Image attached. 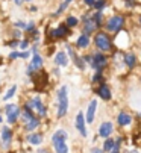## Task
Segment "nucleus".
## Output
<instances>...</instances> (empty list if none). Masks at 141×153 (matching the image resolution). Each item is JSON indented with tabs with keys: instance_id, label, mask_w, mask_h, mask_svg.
Instances as JSON below:
<instances>
[{
	"instance_id": "nucleus-1",
	"label": "nucleus",
	"mask_w": 141,
	"mask_h": 153,
	"mask_svg": "<svg viewBox=\"0 0 141 153\" xmlns=\"http://www.w3.org/2000/svg\"><path fill=\"white\" fill-rule=\"evenodd\" d=\"M67 132L65 130H62V129H59V130H56V132L53 134V137H52V144H53V147H55V152L56 153H68V146H67Z\"/></svg>"
},
{
	"instance_id": "nucleus-2",
	"label": "nucleus",
	"mask_w": 141,
	"mask_h": 153,
	"mask_svg": "<svg viewBox=\"0 0 141 153\" xmlns=\"http://www.w3.org/2000/svg\"><path fill=\"white\" fill-rule=\"evenodd\" d=\"M68 111V88L64 85L58 91V117L62 118Z\"/></svg>"
},
{
	"instance_id": "nucleus-3",
	"label": "nucleus",
	"mask_w": 141,
	"mask_h": 153,
	"mask_svg": "<svg viewBox=\"0 0 141 153\" xmlns=\"http://www.w3.org/2000/svg\"><path fill=\"white\" fill-rule=\"evenodd\" d=\"M94 42H96L97 49L102 50V52H109V50L112 49V42H111L109 36H108L105 32L96 33V36H94Z\"/></svg>"
},
{
	"instance_id": "nucleus-4",
	"label": "nucleus",
	"mask_w": 141,
	"mask_h": 153,
	"mask_svg": "<svg viewBox=\"0 0 141 153\" xmlns=\"http://www.w3.org/2000/svg\"><path fill=\"white\" fill-rule=\"evenodd\" d=\"M88 64L91 65V68H94L96 71H102L108 64V58L103 53H96V55H91V59H90Z\"/></svg>"
},
{
	"instance_id": "nucleus-5",
	"label": "nucleus",
	"mask_w": 141,
	"mask_h": 153,
	"mask_svg": "<svg viewBox=\"0 0 141 153\" xmlns=\"http://www.w3.org/2000/svg\"><path fill=\"white\" fill-rule=\"evenodd\" d=\"M28 106L32 109V111H37L40 117H46V114H47V109H46V106L43 105L40 96H34V97L28 102Z\"/></svg>"
},
{
	"instance_id": "nucleus-6",
	"label": "nucleus",
	"mask_w": 141,
	"mask_h": 153,
	"mask_svg": "<svg viewBox=\"0 0 141 153\" xmlns=\"http://www.w3.org/2000/svg\"><path fill=\"white\" fill-rule=\"evenodd\" d=\"M125 26V18L120 17V15H117V17H112L108 20V29L111 32H120Z\"/></svg>"
},
{
	"instance_id": "nucleus-7",
	"label": "nucleus",
	"mask_w": 141,
	"mask_h": 153,
	"mask_svg": "<svg viewBox=\"0 0 141 153\" xmlns=\"http://www.w3.org/2000/svg\"><path fill=\"white\" fill-rule=\"evenodd\" d=\"M5 111H6L8 121H9L11 124H12V123H15V121H17V118L20 117V108H18L17 105H14V103H9V105H6Z\"/></svg>"
},
{
	"instance_id": "nucleus-8",
	"label": "nucleus",
	"mask_w": 141,
	"mask_h": 153,
	"mask_svg": "<svg viewBox=\"0 0 141 153\" xmlns=\"http://www.w3.org/2000/svg\"><path fill=\"white\" fill-rule=\"evenodd\" d=\"M43 67V58L38 55V52H37V49L34 50V56H32V62H31V65L28 67V70H26V73L31 76L34 71H37V70H40Z\"/></svg>"
},
{
	"instance_id": "nucleus-9",
	"label": "nucleus",
	"mask_w": 141,
	"mask_h": 153,
	"mask_svg": "<svg viewBox=\"0 0 141 153\" xmlns=\"http://www.w3.org/2000/svg\"><path fill=\"white\" fill-rule=\"evenodd\" d=\"M114 132V126H112V123L111 121H103L102 124H100V127H99V135L102 137V138H109V135Z\"/></svg>"
},
{
	"instance_id": "nucleus-10",
	"label": "nucleus",
	"mask_w": 141,
	"mask_h": 153,
	"mask_svg": "<svg viewBox=\"0 0 141 153\" xmlns=\"http://www.w3.org/2000/svg\"><path fill=\"white\" fill-rule=\"evenodd\" d=\"M85 115L82 114V112H79L78 115H76V121H75V124H76V129L79 130V134L82 135V137H87L88 135V132H87V127H85Z\"/></svg>"
},
{
	"instance_id": "nucleus-11",
	"label": "nucleus",
	"mask_w": 141,
	"mask_h": 153,
	"mask_svg": "<svg viewBox=\"0 0 141 153\" xmlns=\"http://www.w3.org/2000/svg\"><path fill=\"white\" fill-rule=\"evenodd\" d=\"M0 141H2V146L5 149H8L12 143V132L9 127H2V138H0Z\"/></svg>"
},
{
	"instance_id": "nucleus-12",
	"label": "nucleus",
	"mask_w": 141,
	"mask_h": 153,
	"mask_svg": "<svg viewBox=\"0 0 141 153\" xmlns=\"http://www.w3.org/2000/svg\"><path fill=\"white\" fill-rule=\"evenodd\" d=\"M96 109H97V102H96V100L90 102L88 109H87V117H85V121H87V123H93V121H94V115H96Z\"/></svg>"
},
{
	"instance_id": "nucleus-13",
	"label": "nucleus",
	"mask_w": 141,
	"mask_h": 153,
	"mask_svg": "<svg viewBox=\"0 0 141 153\" xmlns=\"http://www.w3.org/2000/svg\"><path fill=\"white\" fill-rule=\"evenodd\" d=\"M97 94H99V97L100 99H103V100H111V90H109V86L108 85H105V83H102L99 88H97Z\"/></svg>"
},
{
	"instance_id": "nucleus-14",
	"label": "nucleus",
	"mask_w": 141,
	"mask_h": 153,
	"mask_svg": "<svg viewBox=\"0 0 141 153\" xmlns=\"http://www.w3.org/2000/svg\"><path fill=\"white\" fill-rule=\"evenodd\" d=\"M68 33V27L65 26V25H61L59 27H56V29H53V30H50V36L52 38H62V36H65Z\"/></svg>"
},
{
	"instance_id": "nucleus-15",
	"label": "nucleus",
	"mask_w": 141,
	"mask_h": 153,
	"mask_svg": "<svg viewBox=\"0 0 141 153\" xmlns=\"http://www.w3.org/2000/svg\"><path fill=\"white\" fill-rule=\"evenodd\" d=\"M20 117L23 118V121H25V123H28V121H31L35 115H34V111H32V109H31L28 105H25V108H23V111H21Z\"/></svg>"
},
{
	"instance_id": "nucleus-16",
	"label": "nucleus",
	"mask_w": 141,
	"mask_h": 153,
	"mask_svg": "<svg viewBox=\"0 0 141 153\" xmlns=\"http://www.w3.org/2000/svg\"><path fill=\"white\" fill-rule=\"evenodd\" d=\"M55 64L59 65V67H67L68 65V58L64 52H58L56 56H55Z\"/></svg>"
},
{
	"instance_id": "nucleus-17",
	"label": "nucleus",
	"mask_w": 141,
	"mask_h": 153,
	"mask_svg": "<svg viewBox=\"0 0 141 153\" xmlns=\"http://www.w3.org/2000/svg\"><path fill=\"white\" fill-rule=\"evenodd\" d=\"M131 121H132V117L126 112H120L119 117H117V123L120 126H128V124H131Z\"/></svg>"
},
{
	"instance_id": "nucleus-18",
	"label": "nucleus",
	"mask_w": 141,
	"mask_h": 153,
	"mask_svg": "<svg viewBox=\"0 0 141 153\" xmlns=\"http://www.w3.org/2000/svg\"><path fill=\"white\" fill-rule=\"evenodd\" d=\"M40 126V118L38 117H34L31 121H28V123H25V129L26 130H29V132H32L34 129H37Z\"/></svg>"
},
{
	"instance_id": "nucleus-19",
	"label": "nucleus",
	"mask_w": 141,
	"mask_h": 153,
	"mask_svg": "<svg viewBox=\"0 0 141 153\" xmlns=\"http://www.w3.org/2000/svg\"><path fill=\"white\" fill-rule=\"evenodd\" d=\"M28 141H29L31 144H34V146H40V144L43 143V135H41V134H31V135L28 137Z\"/></svg>"
},
{
	"instance_id": "nucleus-20",
	"label": "nucleus",
	"mask_w": 141,
	"mask_h": 153,
	"mask_svg": "<svg viewBox=\"0 0 141 153\" xmlns=\"http://www.w3.org/2000/svg\"><path fill=\"white\" fill-rule=\"evenodd\" d=\"M125 64L128 65L129 68H134V67H135V64H137V58H135V55H132V53L125 55Z\"/></svg>"
},
{
	"instance_id": "nucleus-21",
	"label": "nucleus",
	"mask_w": 141,
	"mask_h": 153,
	"mask_svg": "<svg viewBox=\"0 0 141 153\" xmlns=\"http://www.w3.org/2000/svg\"><path fill=\"white\" fill-rule=\"evenodd\" d=\"M78 47H81V49H85V47H88V44H90V38H88V35H81L79 38H78Z\"/></svg>"
},
{
	"instance_id": "nucleus-22",
	"label": "nucleus",
	"mask_w": 141,
	"mask_h": 153,
	"mask_svg": "<svg viewBox=\"0 0 141 153\" xmlns=\"http://www.w3.org/2000/svg\"><path fill=\"white\" fill-rule=\"evenodd\" d=\"M114 143H115V140L106 138L105 143H103V152H105V153H109L111 150H114Z\"/></svg>"
},
{
	"instance_id": "nucleus-23",
	"label": "nucleus",
	"mask_w": 141,
	"mask_h": 153,
	"mask_svg": "<svg viewBox=\"0 0 141 153\" xmlns=\"http://www.w3.org/2000/svg\"><path fill=\"white\" fill-rule=\"evenodd\" d=\"M15 91H17V85H12L11 88L8 90V93H6V94L3 96V100H9V99H11V97H12V96L15 94Z\"/></svg>"
},
{
	"instance_id": "nucleus-24",
	"label": "nucleus",
	"mask_w": 141,
	"mask_h": 153,
	"mask_svg": "<svg viewBox=\"0 0 141 153\" xmlns=\"http://www.w3.org/2000/svg\"><path fill=\"white\" fill-rule=\"evenodd\" d=\"M76 25H78V18L76 17H68L67 18V23H65L67 27H75Z\"/></svg>"
},
{
	"instance_id": "nucleus-25",
	"label": "nucleus",
	"mask_w": 141,
	"mask_h": 153,
	"mask_svg": "<svg viewBox=\"0 0 141 153\" xmlns=\"http://www.w3.org/2000/svg\"><path fill=\"white\" fill-rule=\"evenodd\" d=\"M93 82L94 83H97V82H103V74H102V71H96V74L93 76Z\"/></svg>"
},
{
	"instance_id": "nucleus-26",
	"label": "nucleus",
	"mask_w": 141,
	"mask_h": 153,
	"mask_svg": "<svg viewBox=\"0 0 141 153\" xmlns=\"http://www.w3.org/2000/svg\"><path fill=\"white\" fill-rule=\"evenodd\" d=\"M105 5H106L105 0H97V2H94V8H96L97 11H102L105 8Z\"/></svg>"
},
{
	"instance_id": "nucleus-27",
	"label": "nucleus",
	"mask_w": 141,
	"mask_h": 153,
	"mask_svg": "<svg viewBox=\"0 0 141 153\" xmlns=\"http://www.w3.org/2000/svg\"><path fill=\"white\" fill-rule=\"evenodd\" d=\"M70 2H72V0H65V2H64V3L59 6V9L56 11V15H59V14H61V12H62V11H64V9L68 6V5H70Z\"/></svg>"
},
{
	"instance_id": "nucleus-28",
	"label": "nucleus",
	"mask_w": 141,
	"mask_h": 153,
	"mask_svg": "<svg viewBox=\"0 0 141 153\" xmlns=\"http://www.w3.org/2000/svg\"><path fill=\"white\" fill-rule=\"evenodd\" d=\"M20 47L26 50V49L29 47V41H28V39H25V41H21V42H20Z\"/></svg>"
},
{
	"instance_id": "nucleus-29",
	"label": "nucleus",
	"mask_w": 141,
	"mask_h": 153,
	"mask_svg": "<svg viewBox=\"0 0 141 153\" xmlns=\"http://www.w3.org/2000/svg\"><path fill=\"white\" fill-rule=\"evenodd\" d=\"M31 56V53L26 50V52H23V53H20V58H23V59H26V58H29Z\"/></svg>"
},
{
	"instance_id": "nucleus-30",
	"label": "nucleus",
	"mask_w": 141,
	"mask_h": 153,
	"mask_svg": "<svg viewBox=\"0 0 141 153\" xmlns=\"http://www.w3.org/2000/svg\"><path fill=\"white\" fill-rule=\"evenodd\" d=\"M9 58H11V59H17V58H20V53H18V52H12V53L9 55Z\"/></svg>"
},
{
	"instance_id": "nucleus-31",
	"label": "nucleus",
	"mask_w": 141,
	"mask_h": 153,
	"mask_svg": "<svg viewBox=\"0 0 141 153\" xmlns=\"http://www.w3.org/2000/svg\"><path fill=\"white\" fill-rule=\"evenodd\" d=\"M134 5H135V0H128V2H126V6L128 8H132Z\"/></svg>"
},
{
	"instance_id": "nucleus-32",
	"label": "nucleus",
	"mask_w": 141,
	"mask_h": 153,
	"mask_svg": "<svg viewBox=\"0 0 141 153\" xmlns=\"http://www.w3.org/2000/svg\"><path fill=\"white\" fill-rule=\"evenodd\" d=\"M94 2H96V0H85V3L88 6H94Z\"/></svg>"
},
{
	"instance_id": "nucleus-33",
	"label": "nucleus",
	"mask_w": 141,
	"mask_h": 153,
	"mask_svg": "<svg viewBox=\"0 0 141 153\" xmlns=\"http://www.w3.org/2000/svg\"><path fill=\"white\" fill-rule=\"evenodd\" d=\"M102 152H103V150H100V149H93V150H91V153H102Z\"/></svg>"
},
{
	"instance_id": "nucleus-34",
	"label": "nucleus",
	"mask_w": 141,
	"mask_h": 153,
	"mask_svg": "<svg viewBox=\"0 0 141 153\" xmlns=\"http://www.w3.org/2000/svg\"><path fill=\"white\" fill-rule=\"evenodd\" d=\"M9 46H11V47H14V49H15V47H17V46H18V42H17V41H12V42H11V44H9Z\"/></svg>"
},
{
	"instance_id": "nucleus-35",
	"label": "nucleus",
	"mask_w": 141,
	"mask_h": 153,
	"mask_svg": "<svg viewBox=\"0 0 141 153\" xmlns=\"http://www.w3.org/2000/svg\"><path fill=\"white\" fill-rule=\"evenodd\" d=\"M14 2H15V5H21V3H23V0H14Z\"/></svg>"
},
{
	"instance_id": "nucleus-36",
	"label": "nucleus",
	"mask_w": 141,
	"mask_h": 153,
	"mask_svg": "<svg viewBox=\"0 0 141 153\" xmlns=\"http://www.w3.org/2000/svg\"><path fill=\"white\" fill-rule=\"evenodd\" d=\"M20 35H21V32H20V30H15V36H17V38H18V36H20Z\"/></svg>"
},
{
	"instance_id": "nucleus-37",
	"label": "nucleus",
	"mask_w": 141,
	"mask_h": 153,
	"mask_svg": "<svg viewBox=\"0 0 141 153\" xmlns=\"http://www.w3.org/2000/svg\"><path fill=\"white\" fill-rule=\"evenodd\" d=\"M109 153H120V152H119V150H111Z\"/></svg>"
},
{
	"instance_id": "nucleus-38",
	"label": "nucleus",
	"mask_w": 141,
	"mask_h": 153,
	"mask_svg": "<svg viewBox=\"0 0 141 153\" xmlns=\"http://www.w3.org/2000/svg\"><path fill=\"white\" fill-rule=\"evenodd\" d=\"M38 153H49V152H47V150H40Z\"/></svg>"
},
{
	"instance_id": "nucleus-39",
	"label": "nucleus",
	"mask_w": 141,
	"mask_h": 153,
	"mask_svg": "<svg viewBox=\"0 0 141 153\" xmlns=\"http://www.w3.org/2000/svg\"><path fill=\"white\" fill-rule=\"evenodd\" d=\"M128 153H137V152H135V150H132V152H128Z\"/></svg>"
},
{
	"instance_id": "nucleus-40",
	"label": "nucleus",
	"mask_w": 141,
	"mask_h": 153,
	"mask_svg": "<svg viewBox=\"0 0 141 153\" xmlns=\"http://www.w3.org/2000/svg\"><path fill=\"white\" fill-rule=\"evenodd\" d=\"M0 123H2V115H0Z\"/></svg>"
},
{
	"instance_id": "nucleus-41",
	"label": "nucleus",
	"mask_w": 141,
	"mask_h": 153,
	"mask_svg": "<svg viewBox=\"0 0 141 153\" xmlns=\"http://www.w3.org/2000/svg\"><path fill=\"white\" fill-rule=\"evenodd\" d=\"M140 23H141V17H140Z\"/></svg>"
},
{
	"instance_id": "nucleus-42",
	"label": "nucleus",
	"mask_w": 141,
	"mask_h": 153,
	"mask_svg": "<svg viewBox=\"0 0 141 153\" xmlns=\"http://www.w3.org/2000/svg\"><path fill=\"white\" fill-rule=\"evenodd\" d=\"M26 2H29V0H26Z\"/></svg>"
}]
</instances>
